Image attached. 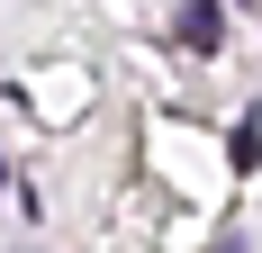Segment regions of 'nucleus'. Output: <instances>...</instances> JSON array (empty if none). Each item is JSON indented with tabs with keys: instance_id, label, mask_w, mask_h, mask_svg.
Wrapping results in <instances>:
<instances>
[{
	"instance_id": "1",
	"label": "nucleus",
	"mask_w": 262,
	"mask_h": 253,
	"mask_svg": "<svg viewBox=\"0 0 262 253\" xmlns=\"http://www.w3.org/2000/svg\"><path fill=\"white\" fill-rule=\"evenodd\" d=\"M172 36H181L190 54H217V36H226V9H217V0H181V9H172Z\"/></svg>"
},
{
	"instance_id": "2",
	"label": "nucleus",
	"mask_w": 262,
	"mask_h": 253,
	"mask_svg": "<svg viewBox=\"0 0 262 253\" xmlns=\"http://www.w3.org/2000/svg\"><path fill=\"white\" fill-rule=\"evenodd\" d=\"M226 154H235V172H253V163H262V126H253V118H244V126H235V136H226Z\"/></svg>"
}]
</instances>
